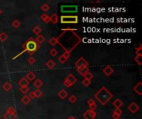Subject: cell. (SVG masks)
I'll list each match as a JSON object with an SVG mask.
<instances>
[{
    "instance_id": "cell-1",
    "label": "cell",
    "mask_w": 142,
    "mask_h": 119,
    "mask_svg": "<svg viewBox=\"0 0 142 119\" xmlns=\"http://www.w3.org/2000/svg\"><path fill=\"white\" fill-rule=\"evenodd\" d=\"M22 48L23 49V51H21L18 55L15 56L12 58V60H15L16 58H18L19 56H21V55L25 52H28L31 56H32V55L35 54L37 50L40 48V45L37 44L32 37H29L28 40L22 45Z\"/></svg>"
},
{
    "instance_id": "cell-2",
    "label": "cell",
    "mask_w": 142,
    "mask_h": 119,
    "mask_svg": "<svg viewBox=\"0 0 142 119\" xmlns=\"http://www.w3.org/2000/svg\"><path fill=\"white\" fill-rule=\"evenodd\" d=\"M94 97L102 105H106L109 103V101L111 99H112L113 94H112L105 86H102L95 93Z\"/></svg>"
},
{
    "instance_id": "cell-3",
    "label": "cell",
    "mask_w": 142,
    "mask_h": 119,
    "mask_svg": "<svg viewBox=\"0 0 142 119\" xmlns=\"http://www.w3.org/2000/svg\"><path fill=\"white\" fill-rule=\"evenodd\" d=\"M62 24H77L78 23V16L77 15H62L60 18Z\"/></svg>"
},
{
    "instance_id": "cell-4",
    "label": "cell",
    "mask_w": 142,
    "mask_h": 119,
    "mask_svg": "<svg viewBox=\"0 0 142 119\" xmlns=\"http://www.w3.org/2000/svg\"><path fill=\"white\" fill-rule=\"evenodd\" d=\"M61 11L63 12H75L77 11V5H63L61 7Z\"/></svg>"
},
{
    "instance_id": "cell-5",
    "label": "cell",
    "mask_w": 142,
    "mask_h": 119,
    "mask_svg": "<svg viewBox=\"0 0 142 119\" xmlns=\"http://www.w3.org/2000/svg\"><path fill=\"white\" fill-rule=\"evenodd\" d=\"M89 63L87 62L84 57H80L77 61L75 62V66L77 69V68H81V67H85V66H88Z\"/></svg>"
},
{
    "instance_id": "cell-6",
    "label": "cell",
    "mask_w": 142,
    "mask_h": 119,
    "mask_svg": "<svg viewBox=\"0 0 142 119\" xmlns=\"http://www.w3.org/2000/svg\"><path fill=\"white\" fill-rule=\"evenodd\" d=\"M97 117V113L96 111H92V110H86V111L83 113V117L84 119H95Z\"/></svg>"
},
{
    "instance_id": "cell-7",
    "label": "cell",
    "mask_w": 142,
    "mask_h": 119,
    "mask_svg": "<svg viewBox=\"0 0 142 119\" xmlns=\"http://www.w3.org/2000/svg\"><path fill=\"white\" fill-rule=\"evenodd\" d=\"M140 110V106L137 104L135 102H132V103L128 106V111L131 113H136Z\"/></svg>"
},
{
    "instance_id": "cell-8",
    "label": "cell",
    "mask_w": 142,
    "mask_h": 119,
    "mask_svg": "<svg viewBox=\"0 0 142 119\" xmlns=\"http://www.w3.org/2000/svg\"><path fill=\"white\" fill-rule=\"evenodd\" d=\"M66 32H62V33L61 34V35L58 36V37H52L51 39L49 40V44L51 45L52 46H55L56 45H57V44H59V40H60V38L64 35Z\"/></svg>"
},
{
    "instance_id": "cell-9",
    "label": "cell",
    "mask_w": 142,
    "mask_h": 119,
    "mask_svg": "<svg viewBox=\"0 0 142 119\" xmlns=\"http://www.w3.org/2000/svg\"><path fill=\"white\" fill-rule=\"evenodd\" d=\"M103 73L104 75H105L106 76H107V77H109V76H111L112 74L114 73V70H113V68H112L111 66L110 65H107L106 66L105 68L103 69Z\"/></svg>"
},
{
    "instance_id": "cell-10",
    "label": "cell",
    "mask_w": 142,
    "mask_h": 119,
    "mask_svg": "<svg viewBox=\"0 0 142 119\" xmlns=\"http://www.w3.org/2000/svg\"><path fill=\"white\" fill-rule=\"evenodd\" d=\"M133 90H134L135 93H136L138 95H142V83L141 82H138L136 85L133 87Z\"/></svg>"
},
{
    "instance_id": "cell-11",
    "label": "cell",
    "mask_w": 142,
    "mask_h": 119,
    "mask_svg": "<svg viewBox=\"0 0 142 119\" xmlns=\"http://www.w3.org/2000/svg\"><path fill=\"white\" fill-rule=\"evenodd\" d=\"M65 79H66V80H67V81H68L71 84H72V86L77 82V77H76V76H74L72 74H69Z\"/></svg>"
},
{
    "instance_id": "cell-12",
    "label": "cell",
    "mask_w": 142,
    "mask_h": 119,
    "mask_svg": "<svg viewBox=\"0 0 142 119\" xmlns=\"http://www.w3.org/2000/svg\"><path fill=\"white\" fill-rule=\"evenodd\" d=\"M123 112L120 110V108H115L112 113V117L114 119H120V116L122 115Z\"/></svg>"
},
{
    "instance_id": "cell-13",
    "label": "cell",
    "mask_w": 142,
    "mask_h": 119,
    "mask_svg": "<svg viewBox=\"0 0 142 119\" xmlns=\"http://www.w3.org/2000/svg\"><path fill=\"white\" fill-rule=\"evenodd\" d=\"M77 73H79V75H80L84 76L86 73H88V72H89V69H88V67L85 66V67L77 68Z\"/></svg>"
},
{
    "instance_id": "cell-14",
    "label": "cell",
    "mask_w": 142,
    "mask_h": 119,
    "mask_svg": "<svg viewBox=\"0 0 142 119\" xmlns=\"http://www.w3.org/2000/svg\"><path fill=\"white\" fill-rule=\"evenodd\" d=\"M25 78H26L29 82L30 81H32V80H34L35 78H36V75L33 71H28V73L25 75Z\"/></svg>"
},
{
    "instance_id": "cell-15",
    "label": "cell",
    "mask_w": 142,
    "mask_h": 119,
    "mask_svg": "<svg viewBox=\"0 0 142 119\" xmlns=\"http://www.w3.org/2000/svg\"><path fill=\"white\" fill-rule=\"evenodd\" d=\"M43 85V80L40 79H37L33 81V86L36 88V89H40V88H42Z\"/></svg>"
},
{
    "instance_id": "cell-16",
    "label": "cell",
    "mask_w": 142,
    "mask_h": 119,
    "mask_svg": "<svg viewBox=\"0 0 142 119\" xmlns=\"http://www.w3.org/2000/svg\"><path fill=\"white\" fill-rule=\"evenodd\" d=\"M113 106L115 107V108H120L123 106L124 103L120 100V99H116L115 101H113V103H112Z\"/></svg>"
},
{
    "instance_id": "cell-17",
    "label": "cell",
    "mask_w": 142,
    "mask_h": 119,
    "mask_svg": "<svg viewBox=\"0 0 142 119\" xmlns=\"http://www.w3.org/2000/svg\"><path fill=\"white\" fill-rule=\"evenodd\" d=\"M67 95H68L67 92H66L63 88L61 89V90L58 92V97H59L61 99H65L67 97Z\"/></svg>"
},
{
    "instance_id": "cell-18",
    "label": "cell",
    "mask_w": 142,
    "mask_h": 119,
    "mask_svg": "<svg viewBox=\"0 0 142 119\" xmlns=\"http://www.w3.org/2000/svg\"><path fill=\"white\" fill-rule=\"evenodd\" d=\"M18 84L20 85V87H23V86H28V84H29V81L28 80L25 78V77H23V78H21L19 79V81H18Z\"/></svg>"
},
{
    "instance_id": "cell-19",
    "label": "cell",
    "mask_w": 142,
    "mask_h": 119,
    "mask_svg": "<svg viewBox=\"0 0 142 119\" xmlns=\"http://www.w3.org/2000/svg\"><path fill=\"white\" fill-rule=\"evenodd\" d=\"M46 66H47L49 70H52L56 67V63L54 62V61H52V60H48L47 63H46Z\"/></svg>"
},
{
    "instance_id": "cell-20",
    "label": "cell",
    "mask_w": 142,
    "mask_h": 119,
    "mask_svg": "<svg viewBox=\"0 0 142 119\" xmlns=\"http://www.w3.org/2000/svg\"><path fill=\"white\" fill-rule=\"evenodd\" d=\"M4 119H16L17 118V113H5L3 114Z\"/></svg>"
},
{
    "instance_id": "cell-21",
    "label": "cell",
    "mask_w": 142,
    "mask_h": 119,
    "mask_svg": "<svg viewBox=\"0 0 142 119\" xmlns=\"http://www.w3.org/2000/svg\"><path fill=\"white\" fill-rule=\"evenodd\" d=\"M46 39H45V37L43 36V35H38L37 37H36V39H35V41L37 42L38 45H41V44H43V42H45Z\"/></svg>"
},
{
    "instance_id": "cell-22",
    "label": "cell",
    "mask_w": 142,
    "mask_h": 119,
    "mask_svg": "<svg viewBox=\"0 0 142 119\" xmlns=\"http://www.w3.org/2000/svg\"><path fill=\"white\" fill-rule=\"evenodd\" d=\"M3 88L6 92H8V91H10L11 89L12 88V86L11 83H9V82H5V83L3 84Z\"/></svg>"
},
{
    "instance_id": "cell-23",
    "label": "cell",
    "mask_w": 142,
    "mask_h": 119,
    "mask_svg": "<svg viewBox=\"0 0 142 119\" xmlns=\"http://www.w3.org/2000/svg\"><path fill=\"white\" fill-rule=\"evenodd\" d=\"M58 16L56 14V13H52V15L50 17V22H52L53 24H57L58 23Z\"/></svg>"
},
{
    "instance_id": "cell-24",
    "label": "cell",
    "mask_w": 142,
    "mask_h": 119,
    "mask_svg": "<svg viewBox=\"0 0 142 119\" xmlns=\"http://www.w3.org/2000/svg\"><path fill=\"white\" fill-rule=\"evenodd\" d=\"M30 101H31V99H30V98L28 97V95H24L22 99H21V102L24 104V105H27V104H28L29 103H30Z\"/></svg>"
},
{
    "instance_id": "cell-25",
    "label": "cell",
    "mask_w": 142,
    "mask_h": 119,
    "mask_svg": "<svg viewBox=\"0 0 142 119\" xmlns=\"http://www.w3.org/2000/svg\"><path fill=\"white\" fill-rule=\"evenodd\" d=\"M32 33H34L35 35L38 36V35H40V33L42 32V28L39 26H35L34 27L32 28Z\"/></svg>"
},
{
    "instance_id": "cell-26",
    "label": "cell",
    "mask_w": 142,
    "mask_h": 119,
    "mask_svg": "<svg viewBox=\"0 0 142 119\" xmlns=\"http://www.w3.org/2000/svg\"><path fill=\"white\" fill-rule=\"evenodd\" d=\"M41 19L45 23H50V17L47 13H43L41 15Z\"/></svg>"
},
{
    "instance_id": "cell-27",
    "label": "cell",
    "mask_w": 142,
    "mask_h": 119,
    "mask_svg": "<svg viewBox=\"0 0 142 119\" xmlns=\"http://www.w3.org/2000/svg\"><path fill=\"white\" fill-rule=\"evenodd\" d=\"M19 91L23 93V94L26 95L27 93L29 92V87L28 86H23V87H20L19 88Z\"/></svg>"
},
{
    "instance_id": "cell-28",
    "label": "cell",
    "mask_w": 142,
    "mask_h": 119,
    "mask_svg": "<svg viewBox=\"0 0 142 119\" xmlns=\"http://www.w3.org/2000/svg\"><path fill=\"white\" fill-rule=\"evenodd\" d=\"M8 39V35L7 34L3 32L0 33V41H1L2 42H4V41H6V40Z\"/></svg>"
},
{
    "instance_id": "cell-29",
    "label": "cell",
    "mask_w": 142,
    "mask_h": 119,
    "mask_svg": "<svg viewBox=\"0 0 142 119\" xmlns=\"http://www.w3.org/2000/svg\"><path fill=\"white\" fill-rule=\"evenodd\" d=\"M41 9L43 10V12H48V11H49L50 10V5L49 4H48V3H43V5L41 6Z\"/></svg>"
},
{
    "instance_id": "cell-30",
    "label": "cell",
    "mask_w": 142,
    "mask_h": 119,
    "mask_svg": "<svg viewBox=\"0 0 142 119\" xmlns=\"http://www.w3.org/2000/svg\"><path fill=\"white\" fill-rule=\"evenodd\" d=\"M84 79H88V80H91L93 79V77H94V75H93V74L92 73H91V72L89 71L88 73H86L84 76Z\"/></svg>"
},
{
    "instance_id": "cell-31",
    "label": "cell",
    "mask_w": 142,
    "mask_h": 119,
    "mask_svg": "<svg viewBox=\"0 0 142 119\" xmlns=\"http://www.w3.org/2000/svg\"><path fill=\"white\" fill-rule=\"evenodd\" d=\"M134 60H135V61L137 64H138L139 65H142V56H136L134 58Z\"/></svg>"
},
{
    "instance_id": "cell-32",
    "label": "cell",
    "mask_w": 142,
    "mask_h": 119,
    "mask_svg": "<svg viewBox=\"0 0 142 119\" xmlns=\"http://www.w3.org/2000/svg\"><path fill=\"white\" fill-rule=\"evenodd\" d=\"M12 26L14 28H18V27L21 26V23L19 22L18 20H17V19H16V20H14L13 22L12 23Z\"/></svg>"
},
{
    "instance_id": "cell-33",
    "label": "cell",
    "mask_w": 142,
    "mask_h": 119,
    "mask_svg": "<svg viewBox=\"0 0 142 119\" xmlns=\"http://www.w3.org/2000/svg\"><path fill=\"white\" fill-rule=\"evenodd\" d=\"M34 93L36 95V98H41L43 95V92L41 91L40 89H36V90L34 91Z\"/></svg>"
},
{
    "instance_id": "cell-34",
    "label": "cell",
    "mask_w": 142,
    "mask_h": 119,
    "mask_svg": "<svg viewBox=\"0 0 142 119\" xmlns=\"http://www.w3.org/2000/svg\"><path fill=\"white\" fill-rule=\"evenodd\" d=\"M67 61H68V60L66 59V58H65L63 56H62H62H60L59 57H58V61H59L61 64H65Z\"/></svg>"
},
{
    "instance_id": "cell-35",
    "label": "cell",
    "mask_w": 142,
    "mask_h": 119,
    "mask_svg": "<svg viewBox=\"0 0 142 119\" xmlns=\"http://www.w3.org/2000/svg\"><path fill=\"white\" fill-rule=\"evenodd\" d=\"M82 84L84 85L85 87H89L91 85V80H88V79H82Z\"/></svg>"
},
{
    "instance_id": "cell-36",
    "label": "cell",
    "mask_w": 142,
    "mask_h": 119,
    "mask_svg": "<svg viewBox=\"0 0 142 119\" xmlns=\"http://www.w3.org/2000/svg\"><path fill=\"white\" fill-rule=\"evenodd\" d=\"M69 102L70 103H76L77 100V98L75 96V95H71L69 97V99H68Z\"/></svg>"
},
{
    "instance_id": "cell-37",
    "label": "cell",
    "mask_w": 142,
    "mask_h": 119,
    "mask_svg": "<svg viewBox=\"0 0 142 119\" xmlns=\"http://www.w3.org/2000/svg\"><path fill=\"white\" fill-rule=\"evenodd\" d=\"M136 53L137 56H142V46L141 45H140L139 47L136 48Z\"/></svg>"
},
{
    "instance_id": "cell-38",
    "label": "cell",
    "mask_w": 142,
    "mask_h": 119,
    "mask_svg": "<svg viewBox=\"0 0 142 119\" xmlns=\"http://www.w3.org/2000/svg\"><path fill=\"white\" fill-rule=\"evenodd\" d=\"M35 62H36V59L33 56H30L28 59V63L29 64V65H33Z\"/></svg>"
},
{
    "instance_id": "cell-39",
    "label": "cell",
    "mask_w": 142,
    "mask_h": 119,
    "mask_svg": "<svg viewBox=\"0 0 142 119\" xmlns=\"http://www.w3.org/2000/svg\"><path fill=\"white\" fill-rule=\"evenodd\" d=\"M50 55H51L52 56H56L57 55V53H58V51H57V50H56L55 48H52L51 50H50Z\"/></svg>"
},
{
    "instance_id": "cell-40",
    "label": "cell",
    "mask_w": 142,
    "mask_h": 119,
    "mask_svg": "<svg viewBox=\"0 0 142 119\" xmlns=\"http://www.w3.org/2000/svg\"><path fill=\"white\" fill-rule=\"evenodd\" d=\"M7 113H13V114H15V113H17V112H16V109L13 108V107H9L8 109H7Z\"/></svg>"
},
{
    "instance_id": "cell-41",
    "label": "cell",
    "mask_w": 142,
    "mask_h": 119,
    "mask_svg": "<svg viewBox=\"0 0 142 119\" xmlns=\"http://www.w3.org/2000/svg\"><path fill=\"white\" fill-rule=\"evenodd\" d=\"M63 84H64V85H65L66 88H71V87H72V84H71L66 79H64V80H63Z\"/></svg>"
},
{
    "instance_id": "cell-42",
    "label": "cell",
    "mask_w": 142,
    "mask_h": 119,
    "mask_svg": "<svg viewBox=\"0 0 142 119\" xmlns=\"http://www.w3.org/2000/svg\"><path fill=\"white\" fill-rule=\"evenodd\" d=\"M97 103H96L89 106V109L92 110V111H95V110L97 109Z\"/></svg>"
},
{
    "instance_id": "cell-43",
    "label": "cell",
    "mask_w": 142,
    "mask_h": 119,
    "mask_svg": "<svg viewBox=\"0 0 142 119\" xmlns=\"http://www.w3.org/2000/svg\"><path fill=\"white\" fill-rule=\"evenodd\" d=\"M77 29H71V28H66V29H62V32H77Z\"/></svg>"
},
{
    "instance_id": "cell-44",
    "label": "cell",
    "mask_w": 142,
    "mask_h": 119,
    "mask_svg": "<svg viewBox=\"0 0 142 119\" xmlns=\"http://www.w3.org/2000/svg\"><path fill=\"white\" fill-rule=\"evenodd\" d=\"M29 98H30V99H36V95H35V93H34V91H32L30 93H29Z\"/></svg>"
},
{
    "instance_id": "cell-45",
    "label": "cell",
    "mask_w": 142,
    "mask_h": 119,
    "mask_svg": "<svg viewBox=\"0 0 142 119\" xmlns=\"http://www.w3.org/2000/svg\"><path fill=\"white\" fill-rule=\"evenodd\" d=\"M96 102H95V100L93 99H89V100H87V102H86V103L88 104V106H90V105H91V104H93V103H95Z\"/></svg>"
},
{
    "instance_id": "cell-46",
    "label": "cell",
    "mask_w": 142,
    "mask_h": 119,
    "mask_svg": "<svg viewBox=\"0 0 142 119\" xmlns=\"http://www.w3.org/2000/svg\"><path fill=\"white\" fill-rule=\"evenodd\" d=\"M67 119H76V118H75V117H74L73 116H71V117H68Z\"/></svg>"
},
{
    "instance_id": "cell-47",
    "label": "cell",
    "mask_w": 142,
    "mask_h": 119,
    "mask_svg": "<svg viewBox=\"0 0 142 119\" xmlns=\"http://www.w3.org/2000/svg\"><path fill=\"white\" fill-rule=\"evenodd\" d=\"M91 3H100L101 2H100V1H97V2H91Z\"/></svg>"
},
{
    "instance_id": "cell-48",
    "label": "cell",
    "mask_w": 142,
    "mask_h": 119,
    "mask_svg": "<svg viewBox=\"0 0 142 119\" xmlns=\"http://www.w3.org/2000/svg\"><path fill=\"white\" fill-rule=\"evenodd\" d=\"M2 12H3V11H2V9H1V8H0V15L2 14Z\"/></svg>"
}]
</instances>
